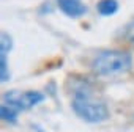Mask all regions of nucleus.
<instances>
[{"label": "nucleus", "mask_w": 134, "mask_h": 132, "mask_svg": "<svg viewBox=\"0 0 134 132\" xmlns=\"http://www.w3.org/2000/svg\"><path fill=\"white\" fill-rule=\"evenodd\" d=\"M131 66L132 57L125 50H103L92 61V69L99 77L121 76L131 69Z\"/></svg>", "instance_id": "1"}, {"label": "nucleus", "mask_w": 134, "mask_h": 132, "mask_svg": "<svg viewBox=\"0 0 134 132\" xmlns=\"http://www.w3.org/2000/svg\"><path fill=\"white\" fill-rule=\"evenodd\" d=\"M73 110L87 123H101L109 118L107 105L95 99L90 93H84V90L76 91V96L73 99Z\"/></svg>", "instance_id": "2"}, {"label": "nucleus", "mask_w": 134, "mask_h": 132, "mask_svg": "<svg viewBox=\"0 0 134 132\" xmlns=\"http://www.w3.org/2000/svg\"><path fill=\"white\" fill-rule=\"evenodd\" d=\"M44 96L40 91H18V90H11L7 91L3 94V104L16 109L18 112L21 110H29L35 105H38L40 102H43Z\"/></svg>", "instance_id": "3"}, {"label": "nucleus", "mask_w": 134, "mask_h": 132, "mask_svg": "<svg viewBox=\"0 0 134 132\" xmlns=\"http://www.w3.org/2000/svg\"><path fill=\"white\" fill-rule=\"evenodd\" d=\"M57 3L68 17H81L87 13V7L82 3V0H57Z\"/></svg>", "instance_id": "4"}, {"label": "nucleus", "mask_w": 134, "mask_h": 132, "mask_svg": "<svg viewBox=\"0 0 134 132\" xmlns=\"http://www.w3.org/2000/svg\"><path fill=\"white\" fill-rule=\"evenodd\" d=\"M96 10L101 16H112L118 11V2L117 0H99Z\"/></svg>", "instance_id": "5"}, {"label": "nucleus", "mask_w": 134, "mask_h": 132, "mask_svg": "<svg viewBox=\"0 0 134 132\" xmlns=\"http://www.w3.org/2000/svg\"><path fill=\"white\" fill-rule=\"evenodd\" d=\"M0 115H2V119L7 121V123L14 124L18 121V110L10 107V105H7V104L2 105V109H0Z\"/></svg>", "instance_id": "6"}, {"label": "nucleus", "mask_w": 134, "mask_h": 132, "mask_svg": "<svg viewBox=\"0 0 134 132\" xmlns=\"http://www.w3.org/2000/svg\"><path fill=\"white\" fill-rule=\"evenodd\" d=\"M13 47V39L8 33H2V38H0V52H10Z\"/></svg>", "instance_id": "7"}, {"label": "nucleus", "mask_w": 134, "mask_h": 132, "mask_svg": "<svg viewBox=\"0 0 134 132\" xmlns=\"http://www.w3.org/2000/svg\"><path fill=\"white\" fill-rule=\"evenodd\" d=\"M0 61H2V82H7L10 79L8 63H7V52H0Z\"/></svg>", "instance_id": "8"}, {"label": "nucleus", "mask_w": 134, "mask_h": 132, "mask_svg": "<svg viewBox=\"0 0 134 132\" xmlns=\"http://www.w3.org/2000/svg\"><path fill=\"white\" fill-rule=\"evenodd\" d=\"M126 38L134 44V22H131V24L126 27Z\"/></svg>", "instance_id": "9"}]
</instances>
